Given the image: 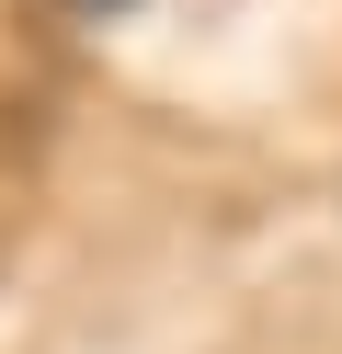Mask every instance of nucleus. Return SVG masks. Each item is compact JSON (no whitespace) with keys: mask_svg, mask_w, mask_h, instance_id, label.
Segmentation results:
<instances>
[{"mask_svg":"<svg viewBox=\"0 0 342 354\" xmlns=\"http://www.w3.org/2000/svg\"><path fill=\"white\" fill-rule=\"evenodd\" d=\"M57 12H91V24H103V12H137V0H57Z\"/></svg>","mask_w":342,"mask_h":354,"instance_id":"nucleus-1","label":"nucleus"}]
</instances>
